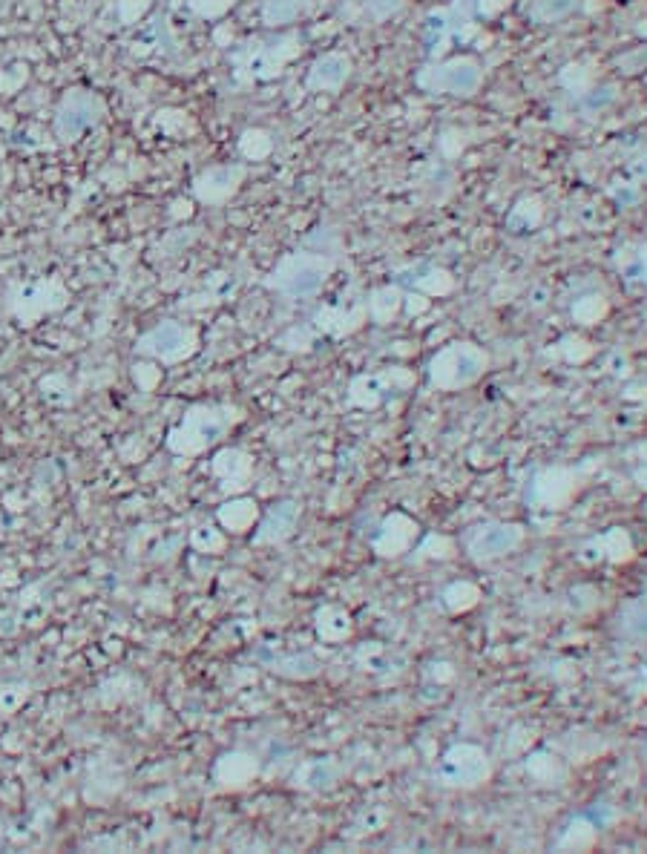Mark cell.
Instances as JSON below:
<instances>
[{
	"mask_svg": "<svg viewBox=\"0 0 647 854\" xmlns=\"http://www.w3.org/2000/svg\"><path fill=\"white\" fill-rule=\"evenodd\" d=\"M233 3H236V0H187V6H190L199 18H222Z\"/></svg>",
	"mask_w": 647,
	"mask_h": 854,
	"instance_id": "obj_39",
	"label": "cell"
},
{
	"mask_svg": "<svg viewBox=\"0 0 647 854\" xmlns=\"http://www.w3.org/2000/svg\"><path fill=\"white\" fill-rule=\"evenodd\" d=\"M357 665L363 670H383L392 665V656L383 645H363L357 650Z\"/></svg>",
	"mask_w": 647,
	"mask_h": 854,
	"instance_id": "obj_33",
	"label": "cell"
},
{
	"mask_svg": "<svg viewBox=\"0 0 647 854\" xmlns=\"http://www.w3.org/2000/svg\"><path fill=\"white\" fill-rule=\"evenodd\" d=\"M242 420L239 409L219 406V403H196L185 417L167 432V449L173 455H199L208 446L219 443L225 432Z\"/></svg>",
	"mask_w": 647,
	"mask_h": 854,
	"instance_id": "obj_1",
	"label": "cell"
},
{
	"mask_svg": "<svg viewBox=\"0 0 647 854\" xmlns=\"http://www.w3.org/2000/svg\"><path fill=\"white\" fill-rule=\"evenodd\" d=\"M190 544L199 550V553H219L225 547V535L216 530V527H199L193 532Z\"/></svg>",
	"mask_w": 647,
	"mask_h": 854,
	"instance_id": "obj_37",
	"label": "cell"
},
{
	"mask_svg": "<svg viewBox=\"0 0 647 854\" xmlns=\"http://www.w3.org/2000/svg\"><path fill=\"white\" fill-rule=\"evenodd\" d=\"M417 538V521H412L403 512H392L383 518V524L377 527V535L371 538V547L380 558H397V555L409 553Z\"/></svg>",
	"mask_w": 647,
	"mask_h": 854,
	"instance_id": "obj_11",
	"label": "cell"
},
{
	"mask_svg": "<svg viewBox=\"0 0 647 854\" xmlns=\"http://www.w3.org/2000/svg\"><path fill=\"white\" fill-rule=\"evenodd\" d=\"M397 380L409 383V374H400L397 369H392L386 371V374H360V377H354V383L348 389V406L377 409L397 389Z\"/></svg>",
	"mask_w": 647,
	"mask_h": 854,
	"instance_id": "obj_13",
	"label": "cell"
},
{
	"mask_svg": "<svg viewBox=\"0 0 647 854\" xmlns=\"http://www.w3.org/2000/svg\"><path fill=\"white\" fill-rule=\"evenodd\" d=\"M268 670H274L285 679H311L320 673V662L311 653H288V656H274L265 662Z\"/></svg>",
	"mask_w": 647,
	"mask_h": 854,
	"instance_id": "obj_24",
	"label": "cell"
},
{
	"mask_svg": "<svg viewBox=\"0 0 647 854\" xmlns=\"http://www.w3.org/2000/svg\"><path fill=\"white\" fill-rule=\"evenodd\" d=\"M397 305H400V294L394 291V288H380V291H374L369 300V311L371 320L374 323H389L394 317V311H397Z\"/></svg>",
	"mask_w": 647,
	"mask_h": 854,
	"instance_id": "obj_29",
	"label": "cell"
},
{
	"mask_svg": "<svg viewBox=\"0 0 647 854\" xmlns=\"http://www.w3.org/2000/svg\"><path fill=\"white\" fill-rule=\"evenodd\" d=\"M314 624H317V636H320L323 642H343V639L351 636V630H354L351 616H348L343 607H337V604H325V607H320L317 616H314Z\"/></svg>",
	"mask_w": 647,
	"mask_h": 854,
	"instance_id": "obj_22",
	"label": "cell"
},
{
	"mask_svg": "<svg viewBox=\"0 0 647 854\" xmlns=\"http://www.w3.org/2000/svg\"><path fill=\"white\" fill-rule=\"evenodd\" d=\"M596 834H599V826H596V823H590L587 817H578V820H573V823L567 826V831L561 834L558 849H564V852L590 849V846L596 843Z\"/></svg>",
	"mask_w": 647,
	"mask_h": 854,
	"instance_id": "obj_25",
	"label": "cell"
},
{
	"mask_svg": "<svg viewBox=\"0 0 647 854\" xmlns=\"http://www.w3.org/2000/svg\"><path fill=\"white\" fill-rule=\"evenodd\" d=\"M210 472L222 481L225 489H242V486L251 481V472H254V458L245 452V449H222L213 455V463H210Z\"/></svg>",
	"mask_w": 647,
	"mask_h": 854,
	"instance_id": "obj_16",
	"label": "cell"
},
{
	"mask_svg": "<svg viewBox=\"0 0 647 854\" xmlns=\"http://www.w3.org/2000/svg\"><path fill=\"white\" fill-rule=\"evenodd\" d=\"M239 150H242V156H245V159L259 162V159L271 156V150H274V139H271L265 130H245V133H242V139H239Z\"/></svg>",
	"mask_w": 647,
	"mask_h": 854,
	"instance_id": "obj_30",
	"label": "cell"
},
{
	"mask_svg": "<svg viewBox=\"0 0 647 854\" xmlns=\"http://www.w3.org/2000/svg\"><path fill=\"white\" fill-rule=\"evenodd\" d=\"M196 348H199V334L190 325L173 323V320L153 325L150 331H144L136 340V354L150 357V360L164 363V366L182 363Z\"/></svg>",
	"mask_w": 647,
	"mask_h": 854,
	"instance_id": "obj_7",
	"label": "cell"
},
{
	"mask_svg": "<svg viewBox=\"0 0 647 854\" xmlns=\"http://www.w3.org/2000/svg\"><path fill=\"white\" fill-rule=\"evenodd\" d=\"M489 774H492V762L486 757L484 748L472 742L452 745L435 768V780L443 788H478L489 780Z\"/></svg>",
	"mask_w": 647,
	"mask_h": 854,
	"instance_id": "obj_6",
	"label": "cell"
},
{
	"mask_svg": "<svg viewBox=\"0 0 647 854\" xmlns=\"http://www.w3.org/2000/svg\"><path fill=\"white\" fill-rule=\"evenodd\" d=\"M136 383H139L141 389H153L156 383H159V377H162V371L156 369V366H136Z\"/></svg>",
	"mask_w": 647,
	"mask_h": 854,
	"instance_id": "obj_41",
	"label": "cell"
},
{
	"mask_svg": "<svg viewBox=\"0 0 647 854\" xmlns=\"http://www.w3.org/2000/svg\"><path fill=\"white\" fill-rule=\"evenodd\" d=\"M3 6H6V3H3V0H0V12H3Z\"/></svg>",
	"mask_w": 647,
	"mask_h": 854,
	"instance_id": "obj_42",
	"label": "cell"
},
{
	"mask_svg": "<svg viewBox=\"0 0 647 854\" xmlns=\"http://www.w3.org/2000/svg\"><path fill=\"white\" fill-rule=\"evenodd\" d=\"M245 182V167L242 164H219V167H208L205 173L196 176L193 182V196L202 205H225L233 193L239 190V185Z\"/></svg>",
	"mask_w": 647,
	"mask_h": 854,
	"instance_id": "obj_10",
	"label": "cell"
},
{
	"mask_svg": "<svg viewBox=\"0 0 647 854\" xmlns=\"http://www.w3.org/2000/svg\"><path fill=\"white\" fill-rule=\"evenodd\" d=\"M400 6H403V0H369V3H366L369 15L371 18H377V21H383V18L394 15Z\"/></svg>",
	"mask_w": 647,
	"mask_h": 854,
	"instance_id": "obj_40",
	"label": "cell"
},
{
	"mask_svg": "<svg viewBox=\"0 0 647 854\" xmlns=\"http://www.w3.org/2000/svg\"><path fill=\"white\" fill-rule=\"evenodd\" d=\"M29 78L26 64H9L6 70H0V93H18Z\"/></svg>",
	"mask_w": 647,
	"mask_h": 854,
	"instance_id": "obj_38",
	"label": "cell"
},
{
	"mask_svg": "<svg viewBox=\"0 0 647 854\" xmlns=\"http://www.w3.org/2000/svg\"><path fill=\"white\" fill-rule=\"evenodd\" d=\"M256 771H259V765H256L254 757L245 754V751L222 754L219 762H216V768H213L216 780L225 785V788H245V785L256 777Z\"/></svg>",
	"mask_w": 647,
	"mask_h": 854,
	"instance_id": "obj_19",
	"label": "cell"
},
{
	"mask_svg": "<svg viewBox=\"0 0 647 854\" xmlns=\"http://www.w3.org/2000/svg\"><path fill=\"white\" fill-rule=\"evenodd\" d=\"M576 489H578L576 472L555 466V469H544V472H538V475H535V481H532V489H530V498L538 504V507L558 509V507H564V504L576 495Z\"/></svg>",
	"mask_w": 647,
	"mask_h": 854,
	"instance_id": "obj_12",
	"label": "cell"
},
{
	"mask_svg": "<svg viewBox=\"0 0 647 854\" xmlns=\"http://www.w3.org/2000/svg\"><path fill=\"white\" fill-rule=\"evenodd\" d=\"M478 599H481V593H478V587L469 584V581H455V584H449V587L443 590V604H446L452 613H461V610L475 607Z\"/></svg>",
	"mask_w": 647,
	"mask_h": 854,
	"instance_id": "obj_26",
	"label": "cell"
},
{
	"mask_svg": "<svg viewBox=\"0 0 647 854\" xmlns=\"http://www.w3.org/2000/svg\"><path fill=\"white\" fill-rule=\"evenodd\" d=\"M297 38L294 35H279L274 41H256L248 44L242 52L233 55V64L239 78H251V81H265L282 72V67L297 55Z\"/></svg>",
	"mask_w": 647,
	"mask_h": 854,
	"instance_id": "obj_8",
	"label": "cell"
},
{
	"mask_svg": "<svg viewBox=\"0 0 647 854\" xmlns=\"http://www.w3.org/2000/svg\"><path fill=\"white\" fill-rule=\"evenodd\" d=\"M29 696V685L26 682H9L0 688V714H12L18 711Z\"/></svg>",
	"mask_w": 647,
	"mask_h": 854,
	"instance_id": "obj_35",
	"label": "cell"
},
{
	"mask_svg": "<svg viewBox=\"0 0 647 854\" xmlns=\"http://www.w3.org/2000/svg\"><path fill=\"white\" fill-rule=\"evenodd\" d=\"M481 87V67L472 58H455L443 64L435 75V90L452 95H469Z\"/></svg>",
	"mask_w": 647,
	"mask_h": 854,
	"instance_id": "obj_15",
	"label": "cell"
},
{
	"mask_svg": "<svg viewBox=\"0 0 647 854\" xmlns=\"http://www.w3.org/2000/svg\"><path fill=\"white\" fill-rule=\"evenodd\" d=\"M578 558L584 564H599V561H627L630 558V538L624 530H607L590 538Z\"/></svg>",
	"mask_w": 647,
	"mask_h": 854,
	"instance_id": "obj_17",
	"label": "cell"
},
{
	"mask_svg": "<svg viewBox=\"0 0 647 854\" xmlns=\"http://www.w3.org/2000/svg\"><path fill=\"white\" fill-rule=\"evenodd\" d=\"M348 72H351V64H348L346 55H323L311 64L308 70V87L317 90V93H334L346 84Z\"/></svg>",
	"mask_w": 647,
	"mask_h": 854,
	"instance_id": "obj_18",
	"label": "cell"
},
{
	"mask_svg": "<svg viewBox=\"0 0 647 854\" xmlns=\"http://www.w3.org/2000/svg\"><path fill=\"white\" fill-rule=\"evenodd\" d=\"M259 518V509H256L254 498H236V501H228L222 504L219 512H216V521L231 532H245L251 530Z\"/></svg>",
	"mask_w": 647,
	"mask_h": 854,
	"instance_id": "obj_23",
	"label": "cell"
},
{
	"mask_svg": "<svg viewBox=\"0 0 647 854\" xmlns=\"http://www.w3.org/2000/svg\"><path fill=\"white\" fill-rule=\"evenodd\" d=\"M524 541V527L521 524H507V521H489L481 524L466 535V553L472 555L475 561H495L504 555L515 553Z\"/></svg>",
	"mask_w": 647,
	"mask_h": 854,
	"instance_id": "obj_9",
	"label": "cell"
},
{
	"mask_svg": "<svg viewBox=\"0 0 647 854\" xmlns=\"http://www.w3.org/2000/svg\"><path fill=\"white\" fill-rule=\"evenodd\" d=\"M573 6H576V0H535V6H532V18H535V21L550 24V21L564 18Z\"/></svg>",
	"mask_w": 647,
	"mask_h": 854,
	"instance_id": "obj_32",
	"label": "cell"
},
{
	"mask_svg": "<svg viewBox=\"0 0 647 854\" xmlns=\"http://www.w3.org/2000/svg\"><path fill=\"white\" fill-rule=\"evenodd\" d=\"M619 630L630 639L647 636V607L645 604H627L619 613Z\"/></svg>",
	"mask_w": 647,
	"mask_h": 854,
	"instance_id": "obj_31",
	"label": "cell"
},
{
	"mask_svg": "<svg viewBox=\"0 0 647 854\" xmlns=\"http://www.w3.org/2000/svg\"><path fill=\"white\" fill-rule=\"evenodd\" d=\"M38 389H41L44 403H49V406H70L72 403V386L64 374H47L38 383Z\"/></svg>",
	"mask_w": 647,
	"mask_h": 854,
	"instance_id": "obj_27",
	"label": "cell"
},
{
	"mask_svg": "<svg viewBox=\"0 0 647 854\" xmlns=\"http://www.w3.org/2000/svg\"><path fill=\"white\" fill-rule=\"evenodd\" d=\"M366 314L369 311H363L360 305H354L351 311H346L343 305H325L314 314V325L331 337H343V334H351L354 328H360Z\"/></svg>",
	"mask_w": 647,
	"mask_h": 854,
	"instance_id": "obj_20",
	"label": "cell"
},
{
	"mask_svg": "<svg viewBox=\"0 0 647 854\" xmlns=\"http://www.w3.org/2000/svg\"><path fill=\"white\" fill-rule=\"evenodd\" d=\"M331 271H334V259L323 254H288L271 271V277L265 279V285L282 297L305 300L323 291Z\"/></svg>",
	"mask_w": 647,
	"mask_h": 854,
	"instance_id": "obj_2",
	"label": "cell"
},
{
	"mask_svg": "<svg viewBox=\"0 0 647 854\" xmlns=\"http://www.w3.org/2000/svg\"><path fill=\"white\" fill-rule=\"evenodd\" d=\"M489 357L472 343H452L429 360V380L440 392H461L484 377Z\"/></svg>",
	"mask_w": 647,
	"mask_h": 854,
	"instance_id": "obj_3",
	"label": "cell"
},
{
	"mask_svg": "<svg viewBox=\"0 0 647 854\" xmlns=\"http://www.w3.org/2000/svg\"><path fill=\"white\" fill-rule=\"evenodd\" d=\"M107 113L104 98L93 90L84 87H72L61 95L58 110H55V136L61 144H72L84 133H90L93 127L101 124V118Z\"/></svg>",
	"mask_w": 647,
	"mask_h": 854,
	"instance_id": "obj_4",
	"label": "cell"
},
{
	"mask_svg": "<svg viewBox=\"0 0 647 854\" xmlns=\"http://www.w3.org/2000/svg\"><path fill=\"white\" fill-rule=\"evenodd\" d=\"M452 555V541L446 535H429L423 538V544L415 550V561H423V558H449Z\"/></svg>",
	"mask_w": 647,
	"mask_h": 854,
	"instance_id": "obj_36",
	"label": "cell"
},
{
	"mask_svg": "<svg viewBox=\"0 0 647 854\" xmlns=\"http://www.w3.org/2000/svg\"><path fill=\"white\" fill-rule=\"evenodd\" d=\"M67 302H70V291L58 277L32 279V282H21L9 294V314L18 323L32 325L47 314L67 308Z\"/></svg>",
	"mask_w": 647,
	"mask_h": 854,
	"instance_id": "obj_5",
	"label": "cell"
},
{
	"mask_svg": "<svg viewBox=\"0 0 647 854\" xmlns=\"http://www.w3.org/2000/svg\"><path fill=\"white\" fill-rule=\"evenodd\" d=\"M150 6H153V0H116L118 24L136 26L147 15Z\"/></svg>",
	"mask_w": 647,
	"mask_h": 854,
	"instance_id": "obj_34",
	"label": "cell"
},
{
	"mask_svg": "<svg viewBox=\"0 0 647 854\" xmlns=\"http://www.w3.org/2000/svg\"><path fill=\"white\" fill-rule=\"evenodd\" d=\"M297 524H300V504L297 501H279L259 518L251 541H254L256 547L282 544V541H288L294 535Z\"/></svg>",
	"mask_w": 647,
	"mask_h": 854,
	"instance_id": "obj_14",
	"label": "cell"
},
{
	"mask_svg": "<svg viewBox=\"0 0 647 854\" xmlns=\"http://www.w3.org/2000/svg\"><path fill=\"white\" fill-rule=\"evenodd\" d=\"M337 777H340V765L331 757H325V760L320 757V760L302 762L294 774V785L305 788V791H325L337 783Z\"/></svg>",
	"mask_w": 647,
	"mask_h": 854,
	"instance_id": "obj_21",
	"label": "cell"
},
{
	"mask_svg": "<svg viewBox=\"0 0 647 854\" xmlns=\"http://www.w3.org/2000/svg\"><path fill=\"white\" fill-rule=\"evenodd\" d=\"M300 0H265L262 3V21L268 26H282L297 21Z\"/></svg>",
	"mask_w": 647,
	"mask_h": 854,
	"instance_id": "obj_28",
	"label": "cell"
}]
</instances>
